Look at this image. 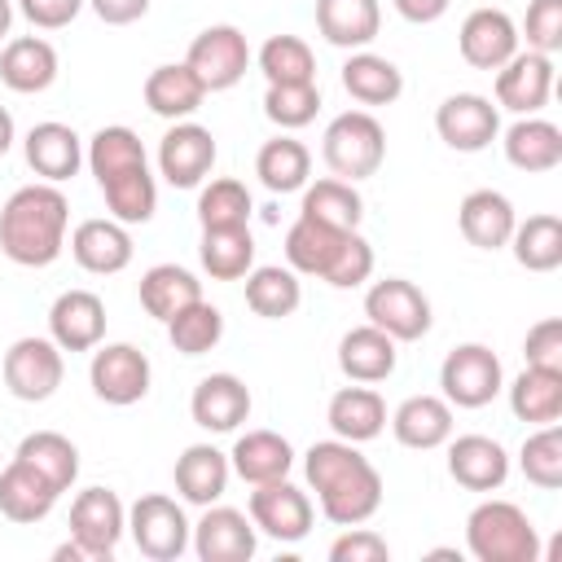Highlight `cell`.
<instances>
[{
    "label": "cell",
    "mask_w": 562,
    "mask_h": 562,
    "mask_svg": "<svg viewBox=\"0 0 562 562\" xmlns=\"http://www.w3.org/2000/svg\"><path fill=\"white\" fill-rule=\"evenodd\" d=\"M303 474L334 527L369 522L382 505V474L347 439H321L303 452Z\"/></svg>",
    "instance_id": "1"
},
{
    "label": "cell",
    "mask_w": 562,
    "mask_h": 562,
    "mask_svg": "<svg viewBox=\"0 0 562 562\" xmlns=\"http://www.w3.org/2000/svg\"><path fill=\"white\" fill-rule=\"evenodd\" d=\"M70 202L57 184L40 180L0 206V250L22 268H48L66 246Z\"/></svg>",
    "instance_id": "2"
},
{
    "label": "cell",
    "mask_w": 562,
    "mask_h": 562,
    "mask_svg": "<svg viewBox=\"0 0 562 562\" xmlns=\"http://www.w3.org/2000/svg\"><path fill=\"white\" fill-rule=\"evenodd\" d=\"M465 549L479 562H540V536L514 501H483L465 518Z\"/></svg>",
    "instance_id": "3"
},
{
    "label": "cell",
    "mask_w": 562,
    "mask_h": 562,
    "mask_svg": "<svg viewBox=\"0 0 562 562\" xmlns=\"http://www.w3.org/2000/svg\"><path fill=\"white\" fill-rule=\"evenodd\" d=\"M321 154H325V167L338 180H351L356 184V180H369L382 167V158H386V132H382V123L369 110H347V114H338L325 127Z\"/></svg>",
    "instance_id": "4"
},
{
    "label": "cell",
    "mask_w": 562,
    "mask_h": 562,
    "mask_svg": "<svg viewBox=\"0 0 562 562\" xmlns=\"http://www.w3.org/2000/svg\"><path fill=\"white\" fill-rule=\"evenodd\" d=\"M439 386H443V400L457 404V408H483L501 395L505 386V373H501V360L492 347L483 342H461L443 356L439 364Z\"/></svg>",
    "instance_id": "5"
},
{
    "label": "cell",
    "mask_w": 562,
    "mask_h": 562,
    "mask_svg": "<svg viewBox=\"0 0 562 562\" xmlns=\"http://www.w3.org/2000/svg\"><path fill=\"white\" fill-rule=\"evenodd\" d=\"M364 316L395 342H417L430 334V299L404 277L373 281L364 294Z\"/></svg>",
    "instance_id": "6"
},
{
    "label": "cell",
    "mask_w": 562,
    "mask_h": 562,
    "mask_svg": "<svg viewBox=\"0 0 562 562\" xmlns=\"http://www.w3.org/2000/svg\"><path fill=\"white\" fill-rule=\"evenodd\" d=\"M184 66L198 75V83L206 92H228L233 83H241L246 66H250V44L237 26L220 22V26H206L193 35L189 53H184Z\"/></svg>",
    "instance_id": "7"
},
{
    "label": "cell",
    "mask_w": 562,
    "mask_h": 562,
    "mask_svg": "<svg viewBox=\"0 0 562 562\" xmlns=\"http://www.w3.org/2000/svg\"><path fill=\"white\" fill-rule=\"evenodd\" d=\"M127 531V509L110 487H83L70 505V540L83 549L88 562L114 558L119 540Z\"/></svg>",
    "instance_id": "8"
},
{
    "label": "cell",
    "mask_w": 562,
    "mask_h": 562,
    "mask_svg": "<svg viewBox=\"0 0 562 562\" xmlns=\"http://www.w3.org/2000/svg\"><path fill=\"white\" fill-rule=\"evenodd\" d=\"M127 531H132L140 558H149V562H176L189 549V518L162 492H149L127 509Z\"/></svg>",
    "instance_id": "9"
},
{
    "label": "cell",
    "mask_w": 562,
    "mask_h": 562,
    "mask_svg": "<svg viewBox=\"0 0 562 562\" xmlns=\"http://www.w3.org/2000/svg\"><path fill=\"white\" fill-rule=\"evenodd\" d=\"M149 356L132 342H97L92 351V364H88V382L97 391V400L114 404V408H127L136 400L149 395Z\"/></svg>",
    "instance_id": "10"
},
{
    "label": "cell",
    "mask_w": 562,
    "mask_h": 562,
    "mask_svg": "<svg viewBox=\"0 0 562 562\" xmlns=\"http://www.w3.org/2000/svg\"><path fill=\"white\" fill-rule=\"evenodd\" d=\"M61 373H66V360H61V347L53 338L31 334L4 351V386L13 400H26V404L48 400L61 386Z\"/></svg>",
    "instance_id": "11"
},
{
    "label": "cell",
    "mask_w": 562,
    "mask_h": 562,
    "mask_svg": "<svg viewBox=\"0 0 562 562\" xmlns=\"http://www.w3.org/2000/svg\"><path fill=\"white\" fill-rule=\"evenodd\" d=\"M312 501L307 492H299L290 479H272V483H255L250 492V522L255 531L281 540V544H299L312 531Z\"/></svg>",
    "instance_id": "12"
},
{
    "label": "cell",
    "mask_w": 562,
    "mask_h": 562,
    "mask_svg": "<svg viewBox=\"0 0 562 562\" xmlns=\"http://www.w3.org/2000/svg\"><path fill=\"white\" fill-rule=\"evenodd\" d=\"M435 132H439V140H443L448 149H457V154H479V149H487V145L496 140L501 114H496V105H492L487 97H479V92H457V97H448V101L435 110Z\"/></svg>",
    "instance_id": "13"
},
{
    "label": "cell",
    "mask_w": 562,
    "mask_h": 562,
    "mask_svg": "<svg viewBox=\"0 0 562 562\" xmlns=\"http://www.w3.org/2000/svg\"><path fill=\"white\" fill-rule=\"evenodd\" d=\"M215 167V136L202 123H171L158 140V171L171 189H193Z\"/></svg>",
    "instance_id": "14"
},
{
    "label": "cell",
    "mask_w": 562,
    "mask_h": 562,
    "mask_svg": "<svg viewBox=\"0 0 562 562\" xmlns=\"http://www.w3.org/2000/svg\"><path fill=\"white\" fill-rule=\"evenodd\" d=\"M255 544V522L228 505H206V514L193 527V553L202 562H250Z\"/></svg>",
    "instance_id": "15"
},
{
    "label": "cell",
    "mask_w": 562,
    "mask_h": 562,
    "mask_svg": "<svg viewBox=\"0 0 562 562\" xmlns=\"http://www.w3.org/2000/svg\"><path fill=\"white\" fill-rule=\"evenodd\" d=\"M457 48H461L465 66H474V70H501L518 53V26L501 9H474L461 22Z\"/></svg>",
    "instance_id": "16"
},
{
    "label": "cell",
    "mask_w": 562,
    "mask_h": 562,
    "mask_svg": "<svg viewBox=\"0 0 562 562\" xmlns=\"http://www.w3.org/2000/svg\"><path fill=\"white\" fill-rule=\"evenodd\" d=\"M553 92V57L549 53H514L501 70H496V105L514 110V114H536L544 110Z\"/></svg>",
    "instance_id": "17"
},
{
    "label": "cell",
    "mask_w": 562,
    "mask_h": 562,
    "mask_svg": "<svg viewBox=\"0 0 562 562\" xmlns=\"http://www.w3.org/2000/svg\"><path fill=\"white\" fill-rule=\"evenodd\" d=\"M48 338L61 351H92L105 338V303L92 290H66L48 307Z\"/></svg>",
    "instance_id": "18"
},
{
    "label": "cell",
    "mask_w": 562,
    "mask_h": 562,
    "mask_svg": "<svg viewBox=\"0 0 562 562\" xmlns=\"http://www.w3.org/2000/svg\"><path fill=\"white\" fill-rule=\"evenodd\" d=\"M189 413H193V422L202 430L228 435L250 417V391H246V382L237 373H211V378H202L193 386Z\"/></svg>",
    "instance_id": "19"
},
{
    "label": "cell",
    "mask_w": 562,
    "mask_h": 562,
    "mask_svg": "<svg viewBox=\"0 0 562 562\" xmlns=\"http://www.w3.org/2000/svg\"><path fill=\"white\" fill-rule=\"evenodd\" d=\"M70 255L92 277H114L132 263V237L119 220H83L70 233Z\"/></svg>",
    "instance_id": "20"
},
{
    "label": "cell",
    "mask_w": 562,
    "mask_h": 562,
    "mask_svg": "<svg viewBox=\"0 0 562 562\" xmlns=\"http://www.w3.org/2000/svg\"><path fill=\"white\" fill-rule=\"evenodd\" d=\"M448 474L465 487V492H496L509 479V457L496 439L487 435H461L448 448Z\"/></svg>",
    "instance_id": "21"
},
{
    "label": "cell",
    "mask_w": 562,
    "mask_h": 562,
    "mask_svg": "<svg viewBox=\"0 0 562 562\" xmlns=\"http://www.w3.org/2000/svg\"><path fill=\"white\" fill-rule=\"evenodd\" d=\"M79 162H83V140H79L75 127L48 119V123H35L26 132V167L40 180L61 184V180H70L79 171Z\"/></svg>",
    "instance_id": "22"
},
{
    "label": "cell",
    "mask_w": 562,
    "mask_h": 562,
    "mask_svg": "<svg viewBox=\"0 0 562 562\" xmlns=\"http://www.w3.org/2000/svg\"><path fill=\"white\" fill-rule=\"evenodd\" d=\"M457 224H461V237L479 250H501L509 246V233L518 224L514 215V202L496 189H474L461 198V211H457Z\"/></svg>",
    "instance_id": "23"
},
{
    "label": "cell",
    "mask_w": 562,
    "mask_h": 562,
    "mask_svg": "<svg viewBox=\"0 0 562 562\" xmlns=\"http://www.w3.org/2000/svg\"><path fill=\"white\" fill-rule=\"evenodd\" d=\"M53 79H57V48L48 40L18 35V40L4 44V53H0V83L9 92L31 97V92L53 88Z\"/></svg>",
    "instance_id": "24"
},
{
    "label": "cell",
    "mask_w": 562,
    "mask_h": 562,
    "mask_svg": "<svg viewBox=\"0 0 562 562\" xmlns=\"http://www.w3.org/2000/svg\"><path fill=\"white\" fill-rule=\"evenodd\" d=\"M57 496L61 492L40 470H31L18 457L0 470V514L9 522H40V518H48L53 505H57Z\"/></svg>",
    "instance_id": "25"
},
{
    "label": "cell",
    "mask_w": 562,
    "mask_h": 562,
    "mask_svg": "<svg viewBox=\"0 0 562 562\" xmlns=\"http://www.w3.org/2000/svg\"><path fill=\"white\" fill-rule=\"evenodd\" d=\"M391 430L404 448L430 452L439 443L452 439V404L439 395H408L395 413H391Z\"/></svg>",
    "instance_id": "26"
},
{
    "label": "cell",
    "mask_w": 562,
    "mask_h": 562,
    "mask_svg": "<svg viewBox=\"0 0 562 562\" xmlns=\"http://www.w3.org/2000/svg\"><path fill=\"white\" fill-rule=\"evenodd\" d=\"M228 474H233L228 457L220 448H211V443H189L176 457V492L189 505H202V509L215 505L224 496V487H228Z\"/></svg>",
    "instance_id": "27"
},
{
    "label": "cell",
    "mask_w": 562,
    "mask_h": 562,
    "mask_svg": "<svg viewBox=\"0 0 562 562\" xmlns=\"http://www.w3.org/2000/svg\"><path fill=\"white\" fill-rule=\"evenodd\" d=\"M382 9L378 0H316V31L334 48H364L378 40Z\"/></svg>",
    "instance_id": "28"
},
{
    "label": "cell",
    "mask_w": 562,
    "mask_h": 562,
    "mask_svg": "<svg viewBox=\"0 0 562 562\" xmlns=\"http://www.w3.org/2000/svg\"><path fill=\"white\" fill-rule=\"evenodd\" d=\"M395 338L382 334L378 325H356L342 334L338 342V369L351 378V382H382L395 373Z\"/></svg>",
    "instance_id": "29"
},
{
    "label": "cell",
    "mask_w": 562,
    "mask_h": 562,
    "mask_svg": "<svg viewBox=\"0 0 562 562\" xmlns=\"http://www.w3.org/2000/svg\"><path fill=\"white\" fill-rule=\"evenodd\" d=\"M325 422H329V430H334L338 439H347V443H369V439H378L382 426H386V404H382V395L369 391V386H342V391H334Z\"/></svg>",
    "instance_id": "30"
},
{
    "label": "cell",
    "mask_w": 562,
    "mask_h": 562,
    "mask_svg": "<svg viewBox=\"0 0 562 562\" xmlns=\"http://www.w3.org/2000/svg\"><path fill=\"white\" fill-rule=\"evenodd\" d=\"M228 465L255 487V483H272V479H285L290 465H294V448L285 435L277 430H246L233 452H228Z\"/></svg>",
    "instance_id": "31"
},
{
    "label": "cell",
    "mask_w": 562,
    "mask_h": 562,
    "mask_svg": "<svg viewBox=\"0 0 562 562\" xmlns=\"http://www.w3.org/2000/svg\"><path fill=\"white\" fill-rule=\"evenodd\" d=\"M342 88H347V97L360 101V105H391V101H400V92H404V75H400L395 61L356 48V53L342 61Z\"/></svg>",
    "instance_id": "32"
},
{
    "label": "cell",
    "mask_w": 562,
    "mask_h": 562,
    "mask_svg": "<svg viewBox=\"0 0 562 562\" xmlns=\"http://www.w3.org/2000/svg\"><path fill=\"white\" fill-rule=\"evenodd\" d=\"M206 88L198 83V75L184 66V61H171V66H154L149 79H145V105L158 114V119H189L198 105H202Z\"/></svg>",
    "instance_id": "33"
},
{
    "label": "cell",
    "mask_w": 562,
    "mask_h": 562,
    "mask_svg": "<svg viewBox=\"0 0 562 562\" xmlns=\"http://www.w3.org/2000/svg\"><path fill=\"white\" fill-rule=\"evenodd\" d=\"M505 158H509V167L531 171V176L536 171H553L562 162V132H558V123L522 114L505 132Z\"/></svg>",
    "instance_id": "34"
},
{
    "label": "cell",
    "mask_w": 562,
    "mask_h": 562,
    "mask_svg": "<svg viewBox=\"0 0 562 562\" xmlns=\"http://www.w3.org/2000/svg\"><path fill=\"white\" fill-rule=\"evenodd\" d=\"M347 233L351 228H334V224H321L312 215H299L290 224V233H285V259H290V268L303 272V277H325Z\"/></svg>",
    "instance_id": "35"
},
{
    "label": "cell",
    "mask_w": 562,
    "mask_h": 562,
    "mask_svg": "<svg viewBox=\"0 0 562 562\" xmlns=\"http://www.w3.org/2000/svg\"><path fill=\"white\" fill-rule=\"evenodd\" d=\"M509 408L527 426H549L562 417V369H536L527 364L509 382Z\"/></svg>",
    "instance_id": "36"
},
{
    "label": "cell",
    "mask_w": 562,
    "mask_h": 562,
    "mask_svg": "<svg viewBox=\"0 0 562 562\" xmlns=\"http://www.w3.org/2000/svg\"><path fill=\"white\" fill-rule=\"evenodd\" d=\"M140 307L154 316V321H171L180 307H189V303H198L202 299V281L189 272V268H180V263H154L145 277H140Z\"/></svg>",
    "instance_id": "37"
},
{
    "label": "cell",
    "mask_w": 562,
    "mask_h": 562,
    "mask_svg": "<svg viewBox=\"0 0 562 562\" xmlns=\"http://www.w3.org/2000/svg\"><path fill=\"white\" fill-rule=\"evenodd\" d=\"M303 303V285H299V272L294 268H281V263H268V268H250L246 272V307L263 321H281V316H294Z\"/></svg>",
    "instance_id": "38"
},
{
    "label": "cell",
    "mask_w": 562,
    "mask_h": 562,
    "mask_svg": "<svg viewBox=\"0 0 562 562\" xmlns=\"http://www.w3.org/2000/svg\"><path fill=\"white\" fill-rule=\"evenodd\" d=\"M255 176L263 180V189L272 193H294L307 184L312 176V154L303 140L294 136H277V140H263L259 154H255Z\"/></svg>",
    "instance_id": "39"
},
{
    "label": "cell",
    "mask_w": 562,
    "mask_h": 562,
    "mask_svg": "<svg viewBox=\"0 0 562 562\" xmlns=\"http://www.w3.org/2000/svg\"><path fill=\"white\" fill-rule=\"evenodd\" d=\"M198 259L211 281H241L255 268V237L250 228H202Z\"/></svg>",
    "instance_id": "40"
},
{
    "label": "cell",
    "mask_w": 562,
    "mask_h": 562,
    "mask_svg": "<svg viewBox=\"0 0 562 562\" xmlns=\"http://www.w3.org/2000/svg\"><path fill=\"white\" fill-rule=\"evenodd\" d=\"M105 193V206L119 224H149L154 211H158V184L149 176V162L145 167H132V171H119L101 184Z\"/></svg>",
    "instance_id": "41"
},
{
    "label": "cell",
    "mask_w": 562,
    "mask_h": 562,
    "mask_svg": "<svg viewBox=\"0 0 562 562\" xmlns=\"http://www.w3.org/2000/svg\"><path fill=\"white\" fill-rule=\"evenodd\" d=\"M13 457L26 461L31 470H40L57 492H66V487L75 483V474H79V448H75L66 435H57V430H35V435H26Z\"/></svg>",
    "instance_id": "42"
},
{
    "label": "cell",
    "mask_w": 562,
    "mask_h": 562,
    "mask_svg": "<svg viewBox=\"0 0 562 562\" xmlns=\"http://www.w3.org/2000/svg\"><path fill=\"white\" fill-rule=\"evenodd\" d=\"M514 259L527 272H553L562 263V220L558 215H527L509 233Z\"/></svg>",
    "instance_id": "43"
},
{
    "label": "cell",
    "mask_w": 562,
    "mask_h": 562,
    "mask_svg": "<svg viewBox=\"0 0 562 562\" xmlns=\"http://www.w3.org/2000/svg\"><path fill=\"white\" fill-rule=\"evenodd\" d=\"M299 215H312L321 224H334V228H356L360 215H364V202L356 193L351 180H338V176H325L316 184H303V206Z\"/></svg>",
    "instance_id": "44"
},
{
    "label": "cell",
    "mask_w": 562,
    "mask_h": 562,
    "mask_svg": "<svg viewBox=\"0 0 562 562\" xmlns=\"http://www.w3.org/2000/svg\"><path fill=\"white\" fill-rule=\"evenodd\" d=\"M88 167L97 176V184H105L110 176L119 171H132V167H145V145L132 127L114 123V127H101L92 140H88Z\"/></svg>",
    "instance_id": "45"
},
{
    "label": "cell",
    "mask_w": 562,
    "mask_h": 562,
    "mask_svg": "<svg viewBox=\"0 0 562 562\" xmlns=\"http://www.w3.org/2000/svg\"><path fill=\"white\" fill-rule=\"evenodd\" d=\"M250 189L233 176H220L211 180L202 193H198V224L202 228H246L250 224Z\"/></svg>",
    "instance_id": "46"
},
{
    "label": "cell",
    "mask_w": 562,
    "mask_h": 562,
    "mask_svg": "<svg viewBox=\"0 0 562 562\" xmlns=\"http://www.w3.org/2000/svg\"><path fill=\"white\" fill-rule=\"evenodd\" d=\"M167 338H171V347L180 356H206L224 338V316H220V307H211L206 299H198V303L180 307L167 321Z\"/></svg>",
    "instance_id": "47"
},
{
    "label": "cell",
    "mask_w": 562,
    "mask_h": 562,
    "mask_svg": "<svg viewBox=\"0 0 562 562\" xmlns=\"http://www.w3.org/2000/svg\"><path fill=\"white\" fill-rule=\"evenodd\" d=\"M259 70L268 83H316V57L299 35H272L259 48Z\"/></svg>",
    "instance_id": "48"
},
{
    "label": "cell",
    "mask_w": 562,
    "mask_h": 562,
    "mask_svg": "<svg viewBox=\"0 0 562 562\" xmlns=\"http://www.w3.org/2000/svg\"><path fill=\"white\" fill-rule=\"evenodd\" d=\"M518 465H522L527 483H536L544 492L562 487V426L549 422L536 435H527L522 439V452H518Z\"/></svg>",
    "instance_id": "49"
},
{
    "label": "cell",
    "mask_w": 562,
    "mask_h": 562,
    "mask_svg": "<svg viewBox=\"0 0 562 562\" xmlns=\"http://www.w3.org/2000/svg\"><path fill=\"white\" fill-rule=\"evenodd\" d=\"M316 110H321L316 83H268V92H263V114L285 132L307 127L316 119Z\"/></svg>",
    "instance_id": "50"
},
{
    "label": "cell",
    "mask_w": 562,
    "mask_h": 562,
    "mask_svg": "<svg viewBox=\"0 0 562 562\" xmlns=\"http://www.w3.org/2000/svg\"><path fill=\"white\" fill-rule=\"evenodd\" d=\"M373 277V246L351 228L347 237H342V246H338V255H334V263H329V272L321 277V281H329L334 290H356V285H364Z\"/></svg>",
    "instance_id": "51"
},
{
    "label": "cell",
    "mask_w": 562,
    "mask_h": 562,
    "mask_svg": "<svg viewBox=\"0 0 562 562\" xmlns=\"http://www.w3.org/2000/svg\"><path fill=\"white\" fill-rule=\"evenodd\" d=\"M522 35L531 53H558L562 48V0H531L522 18Z\"/></svg>",
    "instance_id": "52"
},
{
    "label": "cell",
    "mask_w": 562,
    "mask_h": 562,
    "mask_svg": "<svg viewBox=\"0 0 562 562\" xmlns=\"http://www.w3.org/2000/svg\"><path fill=\"white\" fill-rule=\"evenodd\" d=\"M522 356L536 369H562V321L558 316L536 321L527 329V338H522Z\"/></svg>",
    "instance_id": "53"
},
{
    "label": "cell",
    "mask_w": 562,
    "mask_h": 562,
    "mask_svg": "<svg viewBox=\"0 0 562 562\" xmlns=\"http://www.w3.org/2000/svg\"><path fill=\"white\" fill-rule=\"evenodd\" d=\"M391 558V549H386V540L378 536V531H369V527H347L334 544H329V562H386Z\"/></svg>",
    "instance_id": "54"
},
{
    "label": "cell",
    "mask_w": 562,
    "mask_h": 562,
    "mask_svg": "<svg viewBox=\"0 0 562 562\" xmlns=\"http://www.w3.org/2000/svg\"><path fill=\"white\" fill-rule=\"evenodd\" d=\"M18 9H22V18H26L31 26H40V31H61V26H70V22L79 18L83 0H18Z\"/></svg>",
    "instance_id": "55"
},
{
    "label": "cell",
    "mask_w": 562,
    "mask_h": 562,
    "mask_svg": "<svg viewBox=\"0 0 562 562\" xmlns=\"http://www.w3.org/2000/svg\"><path fill=\"white\" fill-rule=\"evenodd\" d=\"M88 4H92V13L105 26H127V22H136V18L149 13V0H88Z\"/></svg>",
    "instance_id": "56"
},
{
    "label": "cell",
    "mask_w": 562,
    "mask_h": 562,
    "mask_svg": "<svg viewBox=\"0 0 562 562\" xmlns=\"http://www.w3.org/2000/svg\"><path fill=\"white\" fill-rule=\"evenodd\" d=\"M391 4H395V13H400L404 22L430 26V22H439V18L448 13V4H452V0H391Z\"/></svg>",
    "instance_id": "57"
},
{
    "label": "cell",
    "mask_w": 562,
    "mask_h": 562,
    "mask_svg": "<svg viewBox=\"0 0 562 562\" xmlns=\"http://www.w3.org/2000/svg\"><path fill=\"white\" fill-rule=\"evenodd\" d=\"M9 145H13V114L0 105V158L9 154Z\"/></svg>",
    "instance_id": "58"
},
{
    "label": "cell",
    "mask_w": 562,
    "mask_h": 562,
    "mask_svg": "<svg viewBox=\"0 0 562 562\" xmlns=\"http://www.w3.org/2000/svg\"><path fill=\"white\" fill-rule=\"evenodd\" d=\"M9 26H13V0H0V40L9 35Z\"/></svg>",
    "instance_id": "59"
}]
</instances>
